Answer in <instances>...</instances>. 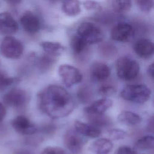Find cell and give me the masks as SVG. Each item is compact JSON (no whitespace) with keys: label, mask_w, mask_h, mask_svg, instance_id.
Wrapping results in <instances>:
<instances>
[{"label":"cell","mask_w":154,"mask_h":154,"mask_svg":"<svg viewBox=\"0 0 154 154\" xmlns=\"http://www.w3.org/2000/svg\"><path fill=\"white\" fill-rule=\"evenodd\" d=\"M40 110L48 117L56 119L69 115L75 108V102L71 94L63 87L49 85L37 94Z\"/></svg>","instance_id":"6da1fadb"},{"label":"cell","mask_w":154,"mask_h":154,"mask_svg":"<svg viewBox=\"0 0 154 154\" xmlns=\"http://www.w3.org/2000/svg\"><path fill=\"white\" fill-rule=\"evenodd\" d=\"M150 88L145 84H132L126 85L121 91L120 95L127 101L135 103H144L151 96Z\"/></svg>","instance_id":"7a4b0ae2"},{"label":"cell","mask_w":154,"mask_h":154,"mask_svg":"<svg viewBox=\"0 0 154 154\" xmlns=\"http://www.w3.org/2000/svg\"><path fill=\"white\" fill-rule=\"evenodd\" d=\"M140 65L135 60L128 57L119 58L116 63V73L123 81H131L135 78L140 72Z\"/></svg>","instance_id":"3957f363"},{"label":"cell","mask_w":154,"mask_h":154,"mask_svg":"<svg viewBox=\"0 0 154 154\" xmlns=\"http://www.w3.org/2000/svg\"><path fill=\"white\" fill-rule=\"evenodd\" d=\"M77 35L80 37L88 46L100 43L104 38L102 30L91 22H83L77 29Z\"/></svg>","instance_id":"277c9868"},{"label":"cell","mask_w":154,"mask_h":154,"mask_svg":"<svg viewBox=\"0 0 154 154\" xmlns=\"http://www.w3.org/2000/svg\"><path fill=\"white\" fill-rule=\"evenodd\" d=\"M2 55L10 59H17L21 57L23 52L22 43L16 38L7 35L2 40L0 45Z\"/></svg>","instance_id":"5b68a950"},{"label":"cell","mask_w":154,"mask_h":154,"mask_svg":"<svg viewBox=\"0 0 154 154\" xmlns=\"http://www.w3.org/2000/svg\"><path fill=\"white\" fill-rule=\"evenodd\" d=\"M75 129H69L63 135L64 144L71 154H79L86 141Z\"/></svg>","instance_id":"8992f818"},{"label":"cell","mask_w":154,"mask_h":154,"mask_svg":"<svg viewBox=\"0 0 154 154\" xmlns=\"http://www.w3.org/2000/svg\"><path fill=\"white\" fill-rule=\"evenodd\" d=\"M58 73L67 87H71L79 83L82 79V75L80 70L70 64L60 65Z\"/></svg>","instance_id":"52a82bcc"},{"label":"cell","mask_w":154,"mask_h":154,"mask_svg":"<svg viewBox=\"0 0 154 154\" xmlns=\"http://www.w3.org/2000/svg\"><path fill=\"white\" fill-rule=\"evenodd\" d=\"M134 32V29L131 25L126 22H120L112 28L111 37L115 41L126 42L133 38Z\"/></svg>","instance_id":"ba28073f"},{"label":"cell","mask_w":154,"mask_h":154,"mask_svg":"<svg viewBox=\"0 0 154 154\" xmlns=\"http://www.w3.org/2000/svg\"><path fill=\"white\" fill-rule=\"evenodd\" d=\"M26 92L20 88H14L8 91L3 97L4 102L10 106L20 108L23 106L28 101Z\"/></svg>","instance_id":"9c48e42d"},{"label":"cell","mask_w":154,"mask_h":154,"mask_svg":"<svg viewBox=\"0 0 154 154\" xmlns=\"http://www.w3.org/2000/svg\"><path fill=\"white\" fill-rule=\"evenodd\" d=\"M11 125L17 133L22 135H32L37 131L35 125L23 115L17 116L13 119Z\"/></svg>","instance_id":"30bf717a"},{"label":"cell","mask_w":154,"mask_h":154,"mask_svg":"<svg viewBox=\"0 0 154 154\" xmlns=\"http://www.w3.org/2000/svg\"><path fill=\"white\" fill-rule=\"evenodd\" d=\"M23 29L28 33L35 34L40 29V22L38 17L31 11L25 12L20 19Z\"/></svg>","instance_id":"8fae6325"},{"label":"cell","mask_w":154,"mask_h":154,"mask_svg":"<svg viewBox=\"0 0 154 154\" xmlns=\"http://www.w3.org/2000/svg\"><path fill=\"white\" fill-rule=\"evenodd\" d=\"M19 26L12 15L8 12L0 13V32L11 35L18 31Z\"/></svg>","instance_id":"7c38bea8"},{"label":"cell","mask_w":154,"mask_h":154,"mask_svg":"<svg viewBox=\"0 0 154 154\" xmlns=\"http://www.w3.org/2000/svg\"><path fill=\"white\" fill-rule=\"evenodd\" d=\"M133 49L138 57L145 59L151 57L154 51L153 43L147 38L137 40L133 45Z\"/></svg>","instance_id":"4fadbf2b"},{"label":"cell","mask_w":154,"mask_h":154,"mask_svg":"<svg viewBox=\"0 0 154 154\" xmlns=\"http://www.w3.org/2000/svg\"><path fill=\"white\" fill-rule=\"evenodd\" d=\"M91 78L97 82L106 80L110 75L111 70L108 65L103 63L95 62L90 67Z\"/></svg>","instance_id":"5bb4252c"},{"label":"cell","mask_w":154,"mask_h":154,"mask_svg":"<svg viewBox=\"0 0 154 154\" xmlns=\"http://www.w3.org/2000/svg\"><path fill=\"white\" fill-rule=\"evenodd\" d=\"M112 104L113 102L112 100L107 98H102L96 100L91 105L86 106L84 111L87 114H102L109 109Z\"/></svg>","instance_id":"9a60e30c"},{"label":"cell","mask_w":154,"mask_h":154,"mask_svg":"<svg viewBox=\"0 0 154 154\" xmlns=\"http://www.w3.org/2000/svg\"><path fill=\"white\" fill-rule=\"evenodd\" d=\"M75 130L81 135L88 138H97L101 134L100 129L91 125L82 122L79 120H75L74 123Z\"/></svg>","instance_id":"2e32d148"},{"label":"cell","mask_w":154,"mask_h":154,"mask_svg":"<svg viewBox=\"0 0 154 154\" xmlns=\"http://www.w3.org/2000/svg\"><path fill=\"white\" fill-rule=\"evenodd\" d=\"M113 144L108 138H101L93 141L88 146V150L96 154H107L112 150Z\"/></svg>","instance_id":"e0dca14e"},{"label":"cell","mask_w":154,"mask_h":154,"mask_svg":"<svg viewBox=\"0 0 154 154\" xmlns=\"http://www.w3.org/2000/svg\"><path fill=\"white\" fill-rule=\"evenodd\" d=\"M117 121L125 126H134L140 124L142 118L138 114L131 111H123L117 116Z\"/></svg>","instance_id":"ac0fdd59"},{"label":"cell","mask_w":154,"mask_h":154,"mask_svg":"<svg viewBox=\"0 0 154 154\" xmlns=\"http://www.w3.org/2000/svg\"><path fill=\"white\" fill-rule=\"evenodd\" d=\"M40 45L48 55L52 57L59 56L61 55L65 50L64 47L58 42L45 41L41 42Z\"/></svg>","instance_id":"d6986e66"},{"label":"cell","mask_w":154,"mask_h":154,"mask_svg":"<svg viewBox=\"0 0 154 154\" xmlns=\"http://www.w3.org/2000/svg\"><path fill=\"white\" fill-rule=\"evenodd\" d=\"M61 10L68 16H76L81 12V3L79 0H64L62 3Z\"/></svg>","instance_id":"ffe728a7"},{"label":"cell","mask_w":154,"mask_h":154,"mask_svg":"<svg viewBox=\"0 0 154 154\" xmlns=\"http://www.w3.org/2000/svg\"><path fill=\"white\" fill-rule=\"evenodd\" d=\"M87 115L90 124L99 129L100 128L109 127L112 125V122L110 118L105 115L104 113L90 114Z\"/></svg>","instance_id":"44dd1931"},{"label":"cell","mask_w":154,"mask_h":154,"mask_svg":"<svg viewBox=\"0 0 154 154\" xmlns=\"http://www.w3.org/2000/svg\"><path fill=\"white\" fill-rule=\"evenodd\" d=\"M154 147L153 135H145L139 138L134 144V149L137 151H144L152 149Z\"/></svg>","instance_id":"7402d4cb"},{"label":"cell","mask_w":154,"mask_h":154,"mask_svg":"<svg viewBox=\"0 0 154 154\" xmlns=\"http://www.w3.org/2000/svg\"><path fill=\"white\" fill-rule=\"evenodd\" d=\"M87 43L77 34L73 36L70 42V47L74 54L79 55L87 48Z\"/></svg>","instance_id":"603a6c76"},{"label":"cell","mask_w":154,"mask_h":154,"mask_svg":"<svg viewBox=\"0 0 154 154\" xmlns=\"http://www.w3.org/2000/svg\"><path fill=\"white\" fill-rule=\"evenodd\" d=\"M77 97L82 103H89L93 97V93L88 86H82L77 91Z\"/></svg>","instance_id":"cb8c5ba5"},{"label":"cell","mask_w":154,"mask_h":154,"mask_svg":"<svg viewBox=\"0 0 154 154\" xmlns=\"http://www.w3.org/2000/svg\"><path fill=\"white\" fill-rule=\"evenodd\" d=\"M132 0H112V7L117 13H125L130 10Z\"/></svg>","instance_id":"d4e9b609"},{"label":"cell","mask_w":154,"mask_h":154,"mask_svg":"<svg viewBox=\"0 0 154 154\" xmlns=\"http://www.w3.org/2000/svg\"><path fill=\"white\" fill-rule=\"evenodd\" d=\"M51 57L48 55H43L38 60L37 67L42 73L48 72L54 64V60Z\"/></svg>","instance_id":"484cf974"},{"label":"cell","mask_w":154,"mask_h":154,"mask_svg":"<svg viewBox=\"0 0 154 154\" xmlns=\"http://www.w3.org/2000/svg\"><path fill=\"white\" fill-rule=\"evenodd\" d=\"M17 81H19L18 78L9 77L3 72H0V90L5 89Z\"/></svg>","instance_id":"4316f807"},{"label":"cell","mask_w":154,"mask_h":154,"mask_svg":"<svg viewBox=\"0 0 154 154\" xmlns=\"http://www.w3.org/2000/svg\"><path fill=\"white\" fill-rule=\"evenodd\" d=\"M108 136L112 140H120L125 138L126 132L120 129H110L107 131Z\"/></svg>","instance_id":"83f0119b"},{"label":"cell","mask_w":154,"mask_h":154,"mask_svg":"<svg viewBox=\"0 0 154 154\" xmlns=\"http://www.w3.org/2000/svg\"><path fill=\"white\" fill-rule=\"evenodd\" d=\"M138 8L144 12H149L153 8V0H135Z\"/></svg>","instance_id":"f1b7e54d"},{"label":"cell","mask_w":154,"mask_h":154,"mask_svg":"<svg viewBox=\"0 0 154 154\" xmlns=\"http://www.w3.org/2000/svg\"><path fill=\"white\" fill-rule=\"evenodd\" d=\"M116 92V88L109 85H102L98 90V93L103 97H108L113 95Z\"/></svg>","instance_id":"f546056e"},{"label":"cell","mask_w":154,"mask_h":154,"mask_svg":"<svg viewBox=\"0 0 154 154\" xmlns=\"http://www.w3.org/2000/svg\"><path fill=\"white\" fill-rule=\"evenodd\" d=\"M84 7L88 11H99L101 10L100 4L94 1H85L83 2Z\"/></svg>","instance_id":"4dcf8cb0"},{"label":"cell","mask_w":154,"mask_h":154,"mask_svg":"<svg viewBox=\"0 0 154 154\" xmlns=\"http://www.w3.org/2000/svg\"><path fill=\"white\" fill-rule=\"evenodd\" d=\"M40 154H65V152L60 147L48 146L41 152Z\"/></svg>","instance_id":"1f68e13d"},{"label":"cell","mask_w":154,"mask_h":154,"mask_svg":"<svg viewBox=\"0 0 154 154\" xmlns=\"http://www.w3.org/2000/svg\"><path fill=\"white\" fill-rule=\"evenodd\" d=\"M56 131V126L54 124H48L44 125L42 128V132L47 135H53Z\"/></svg>","instance_id":"d6a6232c"},{"label":"cell","mask_w":154,"mask_h":154,"mask_svg":"<svg viewBox=\"0 0 154 154\" xmlns=\"http://www.w3.org/2000/svg\"><path fill=\"white\" fill-rule=\"evenodd\" d=\"M116 154H137V153L134 149L126 146H123L118 149Z\"/></svg>","instance_id":"836d02e7"},{"label":"cell","mask_w":154,"mask_h":154,"mask_svg":"<svg viewBox=\"0 0 154 154\" xmlns=\"http://www.w3.org/2000/svg\"><path fill=\"white\" fill-rule=\"evenodd\" d=\"M6 115V108L4 104L0 102V122L2 121Z\"/></svg>","instance_id":"e575fe53"},{"label":"cell","mask_w":154,"mask_h":154,"mask_svg":"<svg viewBox=\"0 0 154 154\" xmlns=\"http://www.w3.org/2000/svg\"><path fill=\"white\" fill-rule=\"evenodd\" d=\"M147 72V73H148L149 76L152 79H153V77H154V64H153V63L150 64L148 66Z\"/></svg>","instance_id":"d590c367"},{"label":"cell","mask_w":154,"mask_h":154,"mask_svg":"<svg viewBox=\"0 0 154 154\" xmlns=\"http://www.w3.org/2000/svg\"><path fill=\"white\" fill-rule=\"evenodd\" d=\"M147 130L148 131L151 132H153V117H152L149 120V122L147 124Z\"/></svg>","instance_id":"8d00e7d4"},{"label":"cell","mask_w":154,"mask_h":154,"mask_svg":"<svg viewBox=\"0 0 154 154\" xmlns=\"http://www.w3.org/2000/svg\"><path fill=\"white\" fill-rule=\"evenodd\" d=\"M13 154H32V153L26 149H18Z\"/></svg>","instance_id":"74e56055"},{"label":"cell","mask_w":154,"mask_h":154,"mask_svg":"<svg viewBox=\"0 0 154 154\" xmlns=\"http://www.w3.org/2000/svg\"><path fill=\"white\" fill-rule=\"evenodd\" d=\"M5 2H6L7 4H10V5H17L20 3L22 0H4Z\"/></svg>","instance_id":"f35d334b"},{"label":"cell","mask_w":154,"mask_h":154,"mask_svg":"<svg viewBox=\"0 0 154 154\" xmlns=\"http://www.w3.org/2000/svg\"><path fill=\"white\" fill-rule=\"evenodd\" d=\"M50 2H57V1H58L59 0H49Z\"/></svg>","instance_id":"ab89813d"}]
</instances>
